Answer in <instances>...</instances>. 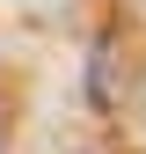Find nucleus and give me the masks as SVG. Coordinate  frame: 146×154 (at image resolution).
Listing matches in <instances>:
<instances>
[{
  "instance_id": "nucleus-1",
  "label": "nucleus",
  "mask_w": 146,
  "mask_h": 154,
  "mask_svg": "<svg viewBox=\"0 0 146 154\" xmlns=\"http://www.w3.org/2000/svg\"><path fill=\"white\" fill-rule=\"evenodd\" d=\"M0 154H7V95H0Z\"/></svg>"
}]
</instances>
